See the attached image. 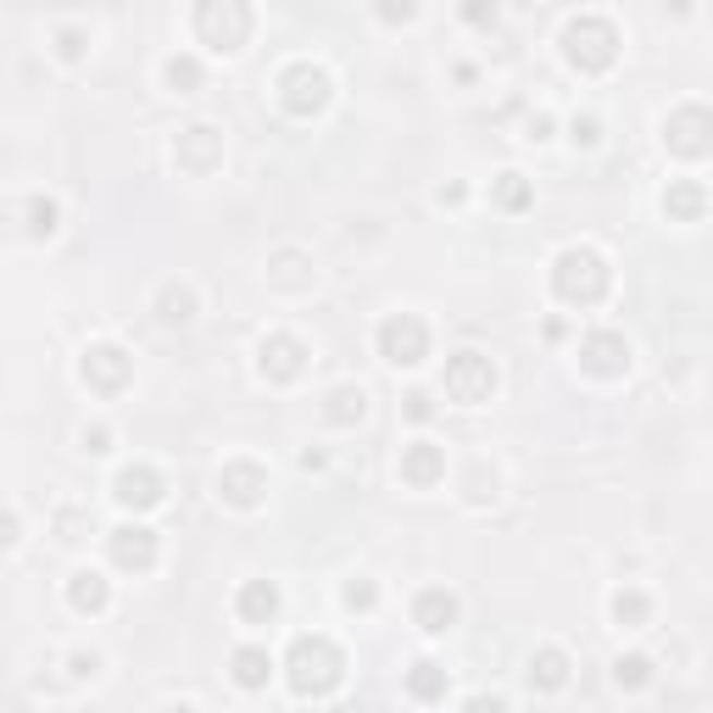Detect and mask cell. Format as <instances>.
I'll use <instances>...</instances> for the list:
<instances>
[{
  "instance_id": "1",
  "label": "cell",
  "mask_w": 713,
  "mask_h": 713,
  "mask_svg": "<svg viewBox=\"0 0 713 713\" xmlns=\"http://www.w3.org/2000/svg\"><path fill=\"white\" fill-rule=\"evenodd\" d=\"M284 669H291L296 697H323V691H335V686H341L346 657H341V647L329 641V636H296L291 657H284Z\"/></svg>"
},
{
  "instance_id": "2",
  "label": "cell",
  "mask_w": 713,
  "mask_h": 713,
  "mask_svg": "<svg viewBox=\"0 0 713 713\" xmlns=\"http://www.w3.org/2000/svg\"><path fill=\"white\" fill-rule=\"evenodd\" d=\"M552 291L568 302V307H597L607 296V262L591 251V246H568L557 262H552Z\"/></svg>"
},
{
  "instance_id": "3",
  "label": "cell",
  "mask_w": 713,
  "mask_h": 713,
  "mask_svg": "<svg viewBox=\"0 0 713 713\" xmlns=\"http://www.w3.org/2000/svg\"><path fill=\"white\" fill-rule=\"evenodd\" d=\"M563 57L580 73H602V67H613V57H619V28H613L607 17H597V12H586V17H575L563 28Z\"/></svg>"
},
{
  "instance_id": "4",
  "label": "cell",
  "mask_w": 713,
  "mask_h": 713,
  "mask_svg": "<svg viewBox=\"0 0 713 713\" xmlns=\"http://www.w3.org/2000/svg\"><path fill=\"white\" fill-rule=\"evenodd\" d=\"M441 391H446L452 402H463V407L491 402V391H496V368H491V357H480V352H457V357H446Z\"/></svg>"
},
{
  "instance_id": "5",
  "label": "cell",
  "mask_w": 713,
  "mask_h": 713,
  "mask_svg": "<svg viewBox=\"0 0 713 713\" xmlns=\"http://www.w3.org/2000/svg\"><path fill=\"white\" fill-rule=\"evenodd\" d=\"M379 357L396 362V368H413L430 357V323H423L418 312H391L385 323H379Z\"/></svg>"
},
{
  "instance_id": "6",
  "label": "cell",
  "mask_w": 713,
  "mask_h": 713,
  "mask_svg": "<svg viewBox=\"0 0 713 713\" xmlns=\"http://www.w3.org/2000/svg\"><path fill=\"white\" fill-rule=\"evenodd\" d=\"M196 34L212 51H241L251 34V7H241V0H223V7L207 0V7H196Z\"/></svg>"
},
{
  "instance_id": "7",
  "label": "cell",
  "mask_w": 713,
  "mask_h": 713,
  "mask_svg": "<svg viewBox=\"0 0 713 713\" xmlns=\"http://www.w3.org/2000/svg\"><path fill=\"white\" fill-rule=\"evenodd\" d=\"M279 101L284 112H296V118H312L329 107V73L312 67V62H291L279 73Z\"/></svg>"
},
{
  "instance_id": "8",
  "label": "cell",
  "mask_w": 713,
  "mask_h": 713,
  "mask_svg": "<svg viewBox=\"0 0 713 713\" xmlns=\"http://www.w3.org/2000/svg\"><path fill=\"white\" fill-rule=\"evenodd\" d=\"M663 146L675 157H708L713 151V112L708 107H680L663 118Z\"/></svg>"
},
{
  "instance_id": "9",
  "label": "cell",
  "mask_w": 713,
  "mask_h": 713,
  "mask_svg": "<svg viewBox=\"0 0 713 713\" xmlns=\"http://www.w3.org/2000/svg\"><path fill=\"white\" fill-rule=\"evenodd\" d=\"M580 362H586L591 373H602V379H619V373L630 368V341L613 335V329H597V335L580 341Z\"/></svg>"
},
{
  "instance_id": "10",
  "label": "cell",
  "mask_w": 713,
  "mask_h": 713,
  "mask_svg": "<svg viewBox=\"0 0 713 713\" xmlns=\"http://www.w3.org/2000/svg\"><path fill=\"white\" fill-rule=\"evenodd\" d=\"M84 385H95L101 396L123 391V385H128V357H123V346H89V352H84Z\"/></svg>"
},
{
  "instance_id": "11",
  "label": "cell",
  "mask_w": 713,
  "mask_h": 713,
  "mask_svg": "<svg viewBox=\"0 0 713 713\" xmlns=\"http://www.w3.org/2000/svg\"><path fill=\"white\" fill-rule=\"evenodd\" d=\"M173 157H179V168H189V173H207V168L223 162V139H218V128L196 123V128H184V134H179Z\"/></svg>"
},
{
  "instance_id": "12",
  "label": "cell",
  "mask_w": 713,
  "mask_h": 713,
  "mask_svg": "<svg viewBox=\"0 0 713 713\" xmlns=\"http://www.w3.org/2000/svg\"><path fill=\"white\" fill-rule=\"evenodd\" d=\"M112 563L118 568H151L157 563V530H146V525H123V530H112Z\"/></svg>"
},
{
  "instance_id": "13",
  "label": "cell",
  "mask_w": 713,
  "mask_h": 713,
  "mask_svg": "<svg viewBox=\"0 0 713 713\" xmlns=\"http://www.w3.org/2000/svg\"><path fill=\"white\" fill-rule=\"evenodd\" d=\"M218 491H223V502H234V507H257L262 491H268V474H262L257 463H229V468L218 474Z\"/></svg>"
},
{
  "instance_id": "14",
  "label": "cell",
  "mask_w": 713,
  "mask_h": 713,
  "mask_svg": "<svg viewBox=\"0 0 713 713\" xmlns=\"http://www.w3.org/2000/svg\"><path fill=\"white\" fill-rule=\"evenodd\" d=\"M112 496H118L123 507H134V513H146V507H157L168 491H162V474H157V468H123L118 485H112Z\"/></svg>"
},
{
  "instance_id": "15",
  "label": "cell",
  "mask_w": 713,
  "mask_h": 713,
  "mask_svg": "<svg viewBox=\"0 0 713 713\" xmlns=\"http://www.w3.org/2000/svg\"><path fill=\"white\" fill-rule=\"evenodd\" d=\"M307 368V346L296 335H268L262 341V373L279 379V385H291V379Z\"/></svg>"
},
{
  "instance_id": "16",
  "label": "cell",
  "mask_w": 713,
  "mask_h": 713,
  "mask_svg": "<svg viewBox=\"0 0 713 713\" xmlns=\"http://www.w3.org/2000/svg\"><path fill=\"white\" fill-rule=\"evenodd\" d=\"M441 474H446V452H441L435 441H413V446L402 452V480H407V485L430 491Z\"/></svg>"
},
{
  "instance_id": "17",
  "label": "cell",
  "mask_w": 713,
  "mask_h": 713,
  "mask_svg": "<svg viewBox=\"0 0 713 713\" xmlns=\"http://www.w3.org/2000/svg\"><path fill=\"white\" fill-rule=\"evenodd\" d=\"M413 619H418V630H430V636L452 630V625H457V597H452V591H441V586L418 591V602H413Z\"/></svg>"
},
{
  "instance_id": "18",
  "label": "cell",
  "mask_w": 713,
  "mask_h": 713,
  "mask_svg": "<svg viewBox=\"0 0 713 713\" xmlns=\"http://www.w3.org/2000/svg\"><path fill=\"white\" fill-rule=\"evenodd\" d=\"M663 212H669L675 223H697L708 212V189L697 179H675L669 189H663Z\"/></svg>"
},
{
  "instance_id": "19",
  "label": "cell",
  "mask_w": 713,
  "mask_h": 713,
  "mask_svg": "<svg viewBox=\"0 0 713 713\" xmlns=\"http://www.w3.org/2000/svg\"><path fill=\"white\" fill-rule=\"evenodd\" d=\"M279 613V586L273 580H246L241 586V619L246 625H268Z\"/></svg>"
},
{
  "instance_id": "20",
  "label": "cell",
  "mask_w": 713,
  "mask_h": 713,
  "mask_svg": "<svg viewBox=\"0 0 713 713\" xmlns=\"http://www.w3.org/2000/svg\"><path fill=\"white\" fill-rule=\"evenodd\" d=\"M229 663H234V680H241L246 691H262V686H268V675H273V657H268L262 647H241Z\"/></svg>"
},
{
  "instance_id": "21",
  "label": "cell",
  "mask_w": 713,
  "mask_h": 713,
  "mask_svg": "<svg viewBox=\"0 0 713 713\" xmlns=\"http://www.w3.org/2000/svg\"><path fill=\"white\" fill-rule=\"evenodd\" d=\"M368 413V396H362V385H335L323 396V418L329 423H357Z\"/></svg>"
},
{
  "instance_id": "22",
  "label": "cell",
  "mask_w": 713,
  "mask_h": 713,
  "mask_svg": "<svg viewBox=\"0 0 713 713\" xmlns=\"http://www.w3.org/2000/svg\"><path fill=\"white\" fill-rule=\"evenodd\" d=\"M67 602H73L78 613H101V607L112 602V591H107V580L95 575V568H84V575H73V586H67Z\"/></svg>"
},
{
  "instance_id": "23",
  "label": "cell",
  "mask_w": 713,
  "mask_h": 713,
  "mask_svg": "<svg viewBox=\"0 0 713 713\" xmlns=\"http://www.w3.org/2000/svg\"><path fill=\"white\" fill-rule=\"evenodd\" d=\"M568 680V657L557 652V647H541L536 657H530V686H541V691H557Z\"/></svg>"
},
{
  "instance_id": "24",
  "label": "cell",
  "mask_w": 713,
  "mask_h": 713,
  "mask_svg": "<svg viewBox=\"0 0 713 713\" xmlns=\"http://www.w3.org/2000/svg\"><path fill=\"white\" fill-rule=\"evenodd\" d=\"M407 691H413L418 702H435V697H446V669H441V663H430V657H423V663H413V669H407Z\"/></svg>"
},
{
  "instance_id": "25",
  "label": "cell",
  "mask_w": 713,
  "mask_h": 713,
  "mask_svg": "<svg viewBox=\"0 0 713 713\" xmlns=\"http://www.w3.org/2000/svg\"><path fill=\"white\" fill-rule=\"evenodd\" d=\"M491 196H496L502 212H525V207H530V184H525V173H502Z\"/></svg>"
},
{
  "instance_id": "26",
  "label": "cell",
  "mask_w": 713,
  "mask_h": 713,
  "mask_svg": "<svg viewBox=\"0 0 713 713\" xmlns=\"http://www.w3.org/2000/svg\"><path fill=\"white\" fill-rule=\"evenodd\" d=\"M162 78H168V89L189 95V89H201V62H196V57H168Z\"/></svg>"
},
{
  "instance_id": "27",
  "label": "cell",
  "mask_w": 713,
  "mask_h": 713,
  "mask_svg": "<svg viewBox=\"0 0 713 713\" xmlns=\"http://www.w3.org/2000/svg\"><path fill=\"white\" fill-rule=\"evenodd\" d=\"M647 613H652V602L641 597V591H613V619H619V625H647Z\"/></svg>"
},
{
  "instance_id": "28",
  "label": "cell",
  "mask_w": 713,
  "mask_h": 713,
  "mask_svg": "<svg viewBox=\"0 0 713 713\" xmlns=\"http://www.w3.org/2000/svg\"><path fill=\"white\" fill-rule=\"evenodd\" d=\"M613 680H619V686H647L652 680V657L647 652H630V657H619V663H613Z\"/></svg>"
},
{
  "instance_id": "29",
  "label": "cell",
  "mask_w": 713,
  "mask_h": 713,
  "mask_svg": "<svg viewBox=\"0 0 713 713\" xmlns=\"http://www.w3.org/2000/svg\"><path fill=\"white\" fill-rule=\"evenodd\" d=\"M162 318L168 323H189V318H196V296H189L184 284H168V291H162Z\"/></svg>"
},
{
  "instance_id": "30",
  "label": "cell",
  "mask_w": 713,
  "mask_h": 713,
  "mask_svg": "<svg viewBox=\"0 0 713 713\" xmlns=\"http://www.w3.org/2000/svg\"><path fill=\"white\" fill-rule=\"evenodd\" d=\"M28 234H34V241H39V234H57V201H45V196L28 201Z\"/></svg>"
},
{
  "instance_id": "31",
  "label": "cell",
  "mask_w": 713,
  "mask_h": 713,
  "mask_svg": "<svg viewBox=\"0 0 713 713\" xmlns=\"http://www.w3.org/2000/svg\"><path fill=\"white\" fill-rule=\"evenodd\" d=\"M373 602H379V591H373L368 580H352V586H346V607H362V613H368Z\"/></svg>"
},
{
  "instance_id": "32",
  "label": "cell",
  "mask_w": 713,
  "mask_h": 713,
  "mask_svg": "<svg viewBox=\"0 0 713 713\" xmlns=\"http://www.w3.org/2000/svg\"><path fill=\"white\" fill-rule=\"evenodd\" d=\"M57 51H62L67 62H73V57H84V34H78V28H62V34H57Z\"/></svg>"
},
{
  "instance_id": "33",
  "label": "cell",
  "mask_w": 713,
  "mask_h": 713,
  "mask_svg": "<svg viewBox=\"0 0 713 713\" xmlns=\"http://www.w3.org/2000/svg\"><path fill=\"white\" fill-rule=\"evenodd\" d=\"M430 413H435L430 391H407V418H418V423H423V418H430Z\"/></svg>"
},
{
  "instance_id": "34",
  "label": "cell",
  "mask_w": 713,
  "mask_h": 713,
  "mask_svg": "<svg viewBox=\"0 0 713 713\" xmlns=\"http://www.w3.org/2000/svg\"><path fill=\"white\" fill-rule=\"evenodd\" d=\"M84 452H112V430H107V423H95V430H84Z\"/></svg>"
},
{
  "instance_id": "35",
  "label": "cell",
  "mask_w": 713,
  "mask_h": 713,
  "mask_svg": "<svg viewBox=\"0 0 713 713\" xmlns=\"http://www.w3.org/2000/svg\"><path fill=\"white\" fill-rule=\"evenodd\" d=\"M463 713H507V702H502V697H468Z\"/></svg>"
},
{
  "instance_id": "36",
  "label": "cell",
  "mask_w": 713,
  "mask_h": 713,
  "mask_svg": "<svg viewBox=\"0 0 713 713\" xmlns=\"http://www.w3.org/2000/svg\"><path fill=\"white\" fill-rule=\"evenodd\" d=\"M575 139H580V146H597V118H575Z\"/></svg>"
},
{
  "instance_id": "37",
  "label": "cell",
  "mask_w": 713,
  "mask_h": 713,
  "mask_svg": "<svg viewBox=\"0 0 713 713\" xmlns=\"http://www.w3.org/2000/svg\"><path fill=\"white\" fill-rule=\"evenodd\" d=\"M73 675H95V657L89 652H73Z\"/></svg>"
},
{
  "instance_id": "38",
  "label": "cell",
  "mask_w": 713,
  "mask_h": 713,
  "mask_svg": "<svg viewBox=\"0 0 713 713\" xmlns=\"http://www.w3.org/2000/svg\"><path fill=\"white\" fill-rule=\"evenodd\" d=\"M173 713H189V708H173Z\"/></svg>"
}]
</instances>
